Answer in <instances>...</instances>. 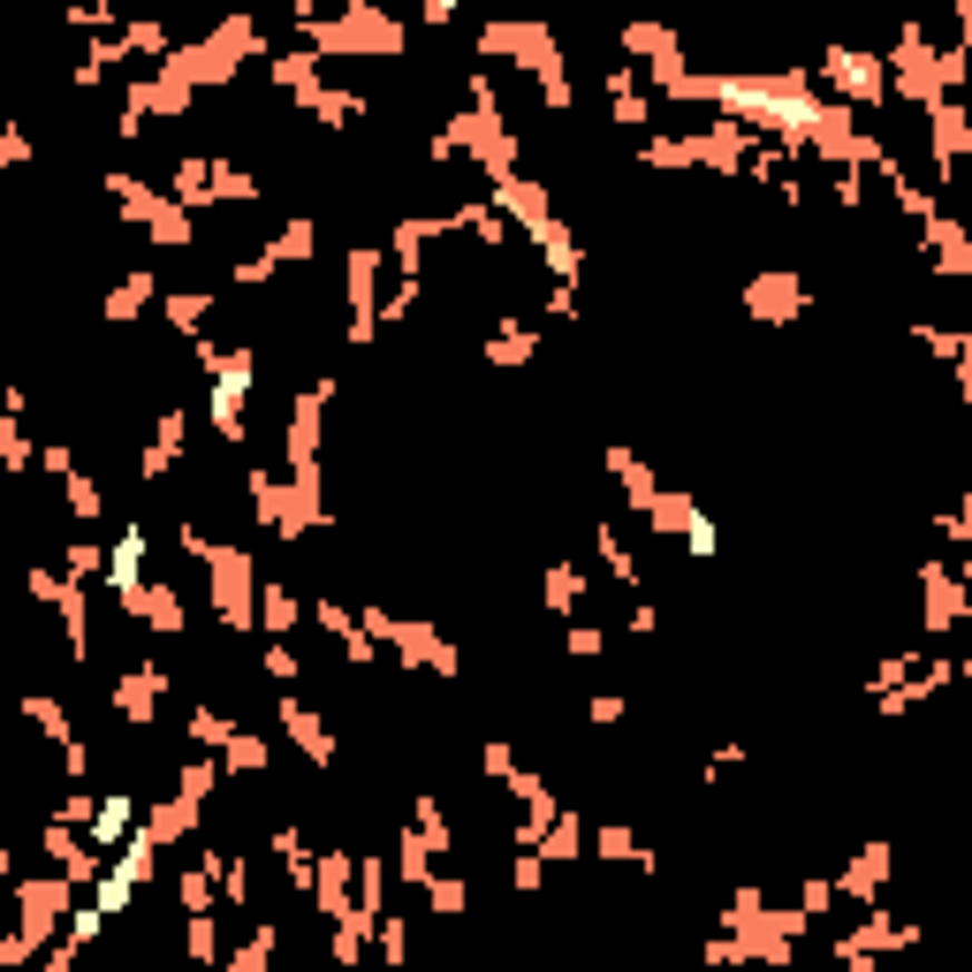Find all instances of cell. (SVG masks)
<instances>
[{
    "instance_id": "7c38bea8",
    "label": "cell",
    "mask_w": 972,
    "mask_h": 972,
    "mask_svg": "<svg viewBox=\"0 0 972 972\" xmlns=\"http://www.w3.org/2000/svg\"><path fill=\"white\" fill-rule=\"evenodd\" d=\"M213 198H220V206H252V198H258V175L236 168V160H213Z\"/></svg>"
},
{
    "instance_id": "277c9868",
    "label": "cell",
    "mask_w": 972,
    "mask_h": 972,
    "mask_svg": "<svg viewBox=\"0 0 972 972\" xmlns=\"http://www.w3.org/2000/svg\"><path fill=\"white\" fill-rule=\"evenodd\" d=\"M745 312H753L760 327H783V320L805 312V282L798 274H753V282H745Z\"/></svg>"
},
{
    "instance_id": "6da1fadb",
    "label": "cell",
    "mask_w": 972,
    "mask_h": 972,
    "mask_svg": "<svg viewBox=\"0 0 972 972\" xmlns=\"http://www.w3.org/2000/svg\"><path fill=\"white\" fill-rule=\"evenodd\" d=\"M821 85L836 91V99H858V107L874 115V107L888 99V85H896V77H888L882 53H866V46H828V61H821Z\"/></svg>"
},
{
    "instance_id": "5b68a950",
    "label": "cell",
    "mask_w": 972,
    "mask_h": 972,
    "mask_svg": "<svg viewBox=\"0 0 972 972\" xmlns=\"http://www.w3.org/2000/svg\"><path fill=\"white\" fill-rule=\"evenodd\" d=\"M160 691H168V669H160V661H129V669H122V684H115V715H129V721H153Z\"/></svg>"
},
{
    "instance_id": "484cf974",
    "label": "cell",
    "mask_w": 972,
    "mask_h": 972,
    "mask_svg": "<svg viewBox=\"0 0 972 972\" xmlns=\"http://www.w3.org/2000/svg\"><path fill=\"white\" fill-rule=\"evenodd\" d=\"M548 858H578V821H554V836H540Z\"/></svg>"
},
{
    "instance_id": "7a4b0ae2",
    "label": "cell",
    "mask_w": 972,
    "mask_h": 972,
    "mask_svg": "<svg viewBox=\"0 0 972 972\" xmlns=\"http://www.w3.org/2000/svg\"><path fill=\"white\" fill-rule=\"evenodd\" d=\"M213 608H220V624L228 631H252L258 624V586H252V554L244 548H213Z\"/></svg>"
},
{
    "instance_id": "7402d4cb",
    "label": "cell",
    "mask_w": 972,
    "mask_h": 972,
    "mask_svg": "<svg viewBox=\"0 0 972 972\" xmlns=\"http://www.w3.org/2000/svg\"><path fill=\"white\" fill-rule=\"evenodd\" d=\"M31 721H46V737H77V721H69V707H53V699H31Z\"/></svg>"
},
{
    "instance_id": "d6986e66",
    "label": "cell",
    "mask_w": 972,
    "mask_h": 972,
    "mask_svg": "<svg viewBox=\"0 0 972 972\" xmlns=\"http://www.w3.org/2000/svg\"><path fill=\"white\" fill-rule=\"evenodd\" d=\"M61 570H69V578H91V570H107V548H99V540H69V548H61Z\"/></svg>"
},
{
    "instance_id": "ac0fdd59",
    "label": "cell",
    "mask_w": 972,
    "mask_h": 972,
    "mask_svg": "<svg viewBox=\"0 0 972 972\" xmlns=\"http://www.w3.org/2000/svg\"><path fill=\"white\" fill-rule=\"evenodd\" d=\"M312 244H320V228H312V220H289V228H282L266 252L282 258V266H296V258H312Z\"/></svg>"
},
{
    "instance_id": "52a82bcc",
    "label": "cell",
    "mask_w": 972,
    "mask_h": 972,
    "mask_svg": "<svg viewBox=\"0 0 972 972\" xmlns=\"http://www.w3.org/2000/svg\"><path fill=\"white\" fill-rule=\"evenodd\" d=\"M122 616H137L145 631L175 638V631H183V592H168V586H137V592L122 600Z\"/></svg>"
},
{
    "instance_id": "9a60e30c",
    "label": "cell",
    "mask_w": 972,
    "mask_h": 972,
    "mask_svg": "<svg viewBox=\"0 0 972 972\" xmlns=\"http://www.w3.org/2000/svg\"><path fill=\"white\" fill-rule=\"evenodd\" d=\"M592 548H600V562H608V578H616V586H638V554L624 548V540H616V532H608V524H600V532H592Z\"/></svg>"
},
{
    "instance_id": "3957f363",
    "label": "cell",
    "mask_w": 972,
    "mask_h": 972,
    "mask_svg": "<svg viewBox=\"0 0 972 972\" xmlns=\"http://www.w3.org/2000/svg\"><path fill=\"white\" fill-rule=\"evenodd\" d=\"M342 274H350V327H342V335L365 350V342L381 335V304H373V282H381V244H350Z\"/></svg>"
},
{
    "instance_id": "2e32d148",
    "label": "cell",
    "mask_w": 972,
    "mask_h": 972,
    "mask_svg": "<svg viewBox=\"0 0 972 972\" xmlns=\"http://www.w3.org/2000/svg\"><path fill=\"white\" fill-rule=\"evenodd\" d=\"M183 737H190V745H228V737H236V721H228V715H213V707H190Z\"/></svg>"
},
{
    "instance_id": "4fadbf2b",
    "label": "cell",
    "mask_w": 972,
    "mask_h": 972,
    "mask_svg": "<svg viewBox=\"0 0 972 972\" xmlns=\"http://www.w3.org/2000/svg\"><path fill=\"white\" fill-rule=\"evenodd\" d=\"M145 296H153V274H122V282H115V296H107V320H115V327H129V320L145 312Z\"/></svg>"
},
{
    "instance_id": "cb8c5ba5",
    "label": "cell",
    "mask_w": 972,
    "mask_h": 972,
    "mask_svg": "<svg viewBox=\"0 0 972 972\" xmlns=\"http://www.w3.org/2000/svg\"><path fill=\"white\" fill-rule=\"evenodd\" d=\"M0 160H8V168H23V160H31V137H23V122L0 129Z\"/></svg>"
},
{
    "instance_id": "30bf717a",
    "label": "cell",
    "mask_w": 972,
    "mask_h": 972,
    "mask_svg": "<svg viewBox=\"0 0 972 972\" xmlns=\"http://www.w3.org/2000/svg\"><path fill=\"white\" fill-rule=\"evenodd\" d=\"M160 312H168V327H175V335H206L213 296H206V289H168V296H160Z\"/></svg>"
},
{
    "instance_id": "8fae6325",
    "label": "cell",
    "mask_w": 972,
    "mask_h": 972,
    "mask_svg": "<svg viewBox=\"0 0 972 972\" xmlns=\"http://www.w3.org/2000/svg\"><path fill=\"white\" fill-rule=\"evenodd\" d=\"M258 624L282 638V631H296L304 624V608H296V592L289 586H258Z\"/></svg>"
},
{
    "instance_id": "d4e9b609",
    "label": "cell",
    "mask_w": 972,
    "mask_h": 972,
    "mask_svg": "<svg viewBox=\"0 0 972 972\" xmlns=\"http://www.w3.org/2000/svg\"><path fill=\"white\" fill-rule=\"evenodd\" d=\"M570 654H578V661L608 654V631H600V624H578V631H570Z\"/></svg>"
},
{
    "instance_id": "e0dca14e",
    "label": "cell",
    "mask_w": 972,
    "mask_h": 972,
    "mask_svg": "<svg viewBox=\"0 0 972 972\" xmlns=\"http://www.w3.org/2000/svg\"><path fill=\"white\" fill-rule=\"evenodd\" d=\"M220 753H228V775H266V745H258L252 729H236Z\"/></svg>"
},
{
    "instance_id": "ffe728a7",
    "label": "cell",
    "mask_w": 972,
    "mask_h": 972,
    "mask_svg": "<svg viewBox=\"0 0 972 972\" xmlns=\"http://www.w3.org/2000/svg\"><path fill=\"white\" fill-rule=\"evenodd\" d=\"M16 419H23V411H8V419H0V456H8V471L31 464V441H23V425H16Z\"/></svg>"
},
{
    "instance_id": "9c48e42d",
    "label": "cell",
    "mask_w": 972,
    "mask_h": 972,
    "mask_svg": "<svg viewBox=\"0 0 972 972\" xmlns=\"http://www.w3.org/2000/svg\"><path fill=\"white\" fill-rule=\"evenodd\" d=\"M129 828H137V798H129V791H107V798H99V813H91V844L115 851Z\"/></svg>"
},
{
    "instance_id": "44dd1931",
    "label": "cell",
    "mask_w": 972,
    "mask_h": 972,
    "mask_svg": "<svg viewBox=\"0 0 972 972\" xmlns=\"http://www.w3.org/2000/svg\"><path fill=\"white\" fill-rule=\"evenodd\" d=\"M61 494H69V509H77L85 524H91V517H99V487H91L85 471H69V479H61Z\"/></svg>"
},
{
    "instance_id": "4316f807",
    "label": "cell",
    "mask_w": 972,
    "mask_h": 972,
    "mask_svg": "<svg viewBox=\"0 0 972 972\" xmlns=\"http://www.w3.org/2000/svg\"><path fill=\"white\" fill-rule=\"evenodd\" d=\"M586 721H600V729H608V721H624V699H616V691H600V699H586Z\"/></svg>"
},
{
    "instance_id": "f1b7e54d",
    "label": "cell",
    "mask_w": 972,
    "mask_h": 972,
    "mask_svg": "<svg viewBox=\"0 0 972 972\" xmlns=\"http://www.w3.org/2000/svg\"><path fill=\"white\" fill-rule=\"evenodd\" d=\"M425 8V23H456V8H464V0H419Z\"/></svg>"
},
{
    "instance_id": "ba28073f",
    "label": "cell",
    "mask_w": 972,
    "mask_h": 972,
    "mask_svg": "<svg viewBox=\"0 0 972 972\" xmlns=\"http://www.w3.org/2000/svg\"><path fill=\"white\" fill-rule=\"evenodd\" d=\"M107 586L122 592V600H129L137 586H145V524H129L122 540L107 548Z\"/></svg>"
},
{
    "instance_id": "8992f818",
    "label": "cell",
    "mask_w": 972,
    "mask_h": 972,
    "mask_svg": "<svg viewBox=\"0 0 972 972\" xmlns=\"http://www.w3.org/2000/svg\"><path fill=\"white\" fill-rule=\"evenodd\" d=\"M274 715H282V729H289V737H296V745H304V753H312L320 767H335V737H327V721H320L312 707H304V699H296V684L282 691V699H274Z\"/></svg>"
},
{
    "instance_id": "603a6c76",
    "label": "cell",
    "mask_w": 972,
    "mask_h": 972,
    "mask_svg": "<svg viewBox=\"0 0 972 972\" xmlns=\"http://www.w3.org/2000/svg\"><path fill=\"white\" fill-rule=\"evenodd\" d=\"M266 677L282 684V691H289V684L304 677V669H296V654H289V646H266Z\"/></svg>"
},
{
    "instance_id": "5bb4252c",
    "label": "cell",
    "mask_w": 972,
    "mask_h": 972,
    "mask_svg": "<svg viewBox=\"0 0 972 972\" xmlns=\"http://www.w3.org/2000/svg\"><path fill=\"white\" fill-rule=\"evenodd\" d=\"M578 600H586V578L570 562H548V616H578Z\"/></svg>"
},
{
    "instance_id": "83f0119b",
    "label": "cell",
    "mask_w": 972,
    "mask_h": 972,
    "mask_svg": "<svg viewBox=\"0 0 972 972\" xmlns=\"http://www.w3.org/2000/svg\"><path fill=\"white\" fill-rule=\"evenodd\" d=\"M39 464H46V471H53V479H69V471H77V456H69V441H53V449H46Z\"/></svg>"
}]
</instances>
